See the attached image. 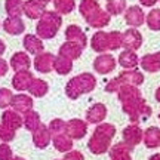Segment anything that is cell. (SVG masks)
Wrapping results in <instances>:
<instances>
[{"label":"cell","mask_w":160,"mask_h":160,"mask_svg":"<svg viewBox=\"0 0 160 160\" xmlns=\"http://www.w3.org/2000/svg\"><path fill=\"white\" fill-rule=\"evenodd\" d=\"M46 12V3L42 0H25L24 2V13L30 19H39Z\"/></svg>","instance_id":"52a82bcc"},{"label":"cell","mask_w":160,"mask_h":160,"mask_svg":"<svg viewBox=\"0 0 160 160\" xmlns=\"http://www.w3.org/2000/svg\"><path fill=\"white\" fill-rule=\"evenodd\" d=\"M159 0H139V3L142 6H154Z\"/></svg>","instance_id":"bcb514c9"},{"label":"cell","mask_w":160,"mask_h":160,"mask_svg":"<svg viewBox=\"0 0 160 160\" xmlns=\"http://www.w3.org/2000/svg\"><path fill=\"white\" fill-rule=\"evenodd\" d=\"M64 160H85V157H83V154L79 153V151H71V150H70V151H67Z\"/></svg>","instance_id":"7bdbcfd3"},{"label":"cell","mask_w":160,"mask_h":160,"mask_svg":"<svg viewBox=\"0 0 160 160\" xmlns=\"http://www.w3.org/2000/svg\"><path fill=\"white\" fill-rule=\"evenodd\" d=\"M141 67L142 70L148 71V73H156L160 70V52L157 53H150V55H145V57L141 58Z\"/></svg>","instance_id":"7402d4cb"},{"label":"cell","mask_w":160,"mask_h":160,"mask_svg":"<svg viewBox=\"0 0 160 160\" xmlns=\"http://www.w3.org/2000/svg\"><path fill=\"white\" fill-rule=\"evenodd\" d=\"M53 62H55V55L49 52H40L34 58V68L39 73H51L53 70Z\"/></svg>","instance_id":"8992f818"},{"label":"cell","mask_w":160,"mask_h":160,"mask_svg":"<svg viewBox=\"0 0 160 160\" xmlns=\"http://www.w3.org/2000/svg\"><path fill=\"white\" fill-rule=\"evenodd\" d=\"M82 52H83V48H82L79 43L67 40L65 43L61 45V48H59V53H58V55L65 57V58H68V59H71V61H74V59L80 58Z\"/></svg>","instance_id":"ac0fdd59"},{"label":"cell","mask_w":160,"mask_h":160,"mask_svg":"<svg viewBox=\"0 0 160 160\" xmlns=\"http://www.w3.org/2000/svg\"><path fill=\"white\" fill-rule=\"evenodd\" d=\"M15 138V129H12L9 126L6 125H0V139L3 141V142H9Z\"/></svg>","instance_id":"60d3db41"},{"label":"cell","mask_w":160,"mask_h":160,"mask_svg":"<svg viewBox=\"0 0 160 160\" xmlns=\"http://www.w3.org/2000/svg\"><path fill=\"white\" fill-rule=\"evenodd\" d=\"M40 125H42V122H40L39 113H36L34 110H30L27 113H24V126H25L27 131L34 132Z\"/></svg>","instance_id":"1f68e13d"},{"label":"cell","mask_w":160,"mask_h":160,"mask_svg":"<svg viewBox=\"0 0 160 160\" xmlns=\"http://www.w3.org/2000/svg\"><path fill=\"white\" fill-rule=\"evenodd\" d=\"M53 70L57 71L58 74H61V76L68 74V73H71V70H73V61L68 59V58H65V57L58 55V57H55Z\"/></svg>","instance_id":"4dcf8cb0"},{"label":"cell","mask_w":160,"mask_h":160,"mask_svg":"<svg viewBox=\"0 0 160 160\" xmlns=\"http://www.w3.org/2000/svg\"><path fill=\"white\" fill-rule=\"evenodd\" d=\"M33 79H34V76L31 74L30 70L15 71V76L12 79V88L15 91H28V86Z\"/></svg>","instance_id":"9c48e42d"},{"label":"cell","mask_w":160,"mask_h":160,"mask_svg":"<svg viewBox=\"0 0 160 160\" xmlns=\"http://www.w3.org/2000/svg\"><path fill=\"white\" fill-rule=\"evenodd\" d=\"M52 141L53 145L58 151L61 153H67L73 148V139L67 135V133H59V135H52Z\"/></svg>","instance_id":"83f0119b"},{"label":"cell","mask_w":160,"mask_h":160,"mask_svg":"<svg viewBox=\"0 0 160 160\" xmlns=\"http://www.w3.org/2000/svg\"><path fill=\"white\" fill-rule=\"evenodd\" d=\"M12 160H24V159H22V157H13Z\"/></svg>","instance_id":"f907efd6"},{"label":"cell","mask_w":160,"mask_h":160,"mask_svg":"<svg viewBox=\"0 0 160 160\" xmlns=\"http://www.w3.org/2000/svg\"><path fill=\"white\" fill-rule=\"evenodd\" d=\"M61 25H62L61 13H58L57 11H46L39 18V22L36 25V33L42 40L53 39Z\"/></svg>","instance_id":"3957f363"},{"label":"cell","mask_w":160,"mask_h":160,"mask_svg":"<svg viewBox=\"0 0 160 160\" xmlns=\"http://www.w3.org/2000/svg\"><path fill=\"white\" fill-rule=\"evenodd\" d=\"M3 30L8 34L12 36L22 34L24 30H25V24L21 19V17H8L3 21Z\"/></svg>","instance_id":"2e32d148"},{"label":"cell","mask_w":160,"mask_h":160,"mask_svg":"<svg viewBox=\"0 0 160 160\" xmlns=\"http://www.w3.org/2000/svg\"><path fill=\"white\" fill-rule=\"evenodd\" d=\"M108 40H110V51H117L119 48L123 46V33L111 31V33H108Z\"/></svg>","instance_id":"74e56055"},{"label":"cell","mask_w":160,"mask_h":160,"mask_svg":"<svg viewBox=\"0 0 160 160\" xmlns=\"http://www.w3.org/2000/svg\"><path fill=\"white\" fill-rule=\"evenodd\" d=\"M150 160H160V154H156V156H153Z\"/></svg>","instance_id":"681fc988"},{"label":"cell","mask_w":160,"mask_h":160,"mask_svg":"<svg viewBox=\"0 0 160 160\" xmlns=\"http://www.w3.org/2000/svg\"><path fill=\"white\" fill-rule=\"evenodd\" d=\"M156 99L160 102V86L157 88V91H156Z\"/></svg>","instance_id":"c3c4849f"},{"label":"cell","mask_w":160,"mask_h":160,"mask_svg":"<svg viewBox=\"0 0 160 160\" xmlns=\"http://www.w3.org/2000/svg\"><path fill=\"white\" fill-rule=\"evenodd\" d=\"M5 51H6V45H5V42L0 39V57L5 53Z\"/></svg>","instance_id":"7dc6e473"},{"label":"cell","mask_w":160,"mask_h":160,"mask_svg":"<svg viewBox=\"0 0 160 160\" xmlns=\"http://www.w3.org/2000/svg\"><path fill=\"white\" fill-rule=\"evenodd\" d=\"M117 93H119V99L122 101V105H123V111L129 114L132 122H137L141 116L150 117L151 108L145 104L142 95L137 86L122 85Z\"/></svg>","instance_id":"6da1fadb"},{"label":"cell","mask_w":160,"mask_h":160,"mask_svg":"<svg viewBox=\"0 0 160 160\" xmlns=\"http://www.w3.org/2000/svg\"><path fill=\"white\" fill-rule=\"evenodd\" d=\"M110 18H111V15H110L108 12L99 9V11H98L93 17L89 18L86 22L89 24L91 27H93V28H102V27H105V25H108Z\"/></svg>","instance_id":"f1b7e54d"},{"label":"cell","mask_w":160,"mask_h":160,"mask_svg":"<svg viewBox=\"0 0 160 160\" xmlns=\"http://www.w3.org/2000/svg\"><path fill=\"white\" fill-rule=\"evenodd\" d=\"M5 11L9 17H21L24 13V2L22 0H6Z\"/></svg>","instance_id":"d6a6232c"},{"label":"cell","mask_w":160,"mask_h":160,"mask_svg":"<svg viewBox=\"0 0 160 160\" xmlns=\"http://www.w3.org/2000/svg\"><path fill=\"white\" fill-rule=\"evenodd\" d=\"M51 139H52V133L49 131V126L43 125V123L33 132V142H34L37 148H46L49 145V142H51Z\"/></svg>","instance_id":"7c38bea8"},{"label":"cell","mask_w":160,"mask_h":160,"mask_svg":"<svg viewBox=\"0 0 160 160\" xmlns=\"http://www.w3.org/2000/svg\"><path fill=\"white\" fill-rule=\"evenodd\" d=\"M119 89H120V83L117 79L110 80L108 83H107V86H105V91L107 92H117Z\"/></svg>","instance_id":"ee69618b"},{"label":"cell","mask_w":160,"mask_h":160,"mask_svg":"<svg viewBox=\"0 0 160 160\" xmlns=\"http://www.w3.org/2000/svg\"><path fill=\"white\" fill-rule=\"evenodd\" d=\"M42 2H45L46 5H48V3H49V2H52V0H42Z\"/></svg>","instance_id":"816d5d0a"},{"label":"cell","mask_w":160,"mask_h":160,"mask_svg":"<svg viewBox=\"0 0 160 160\" xmlns=\"http://www.w3.org/2000/svg\"><path fill=\"white\" fill-rule=\"evenodd\" d=\"M8 71H9V64H8L3 58L0 57V77L6 76V73H8Z\"/></svg>","instance_id":"f6af8a7d"},{"label":"cell","mask_w":160,"mask_h":160,"mask_svg":"<svg viewBox=\"0 0 160 160\" xmlns=\"http://www.w3.org/2000/svg\"><path fill=\"white\" fill-rule=\"evenodd\" d=\"M139 62V59H138L137 53L135 51H131V49H126L123 51L122 53L119 55V64L123 67L125 70H132L135 68Z\"/></svg>","instance_id":"cb8c5ba5"},{"label":"cell","mask_w":160,"mask_h":160,"mask_svg":"<svg viewBox=\"0 0 160 160\" xmlns=\"http://www.w3.org/2000/svg\"><path fill=\"white\" fill-rule=\"evenodd\" d=\"M107 116V107L104 104L98 102V104H93L91 108L88 110L86 113V120L89 123H101Z\"/></svg>","instance_id":"ffe728a7"},{"label":"cell","mask_w":160,"mask_h":160,"mask_svg":"<svg viewBox=\"0 0 160 160\" xmlns=\"http://www.w3.org/2000/svg\"><path fill=\"white\" fill-rule=\"evenodd\" d=\"M160 144V129L159 128H148L145 131V145L150 148H156Z\"/></svg>","instance_id":"836d02e7"},{"label":"cell","mask_w":160,"mask_h":160,"mask_svg":"<svg viewBox=\"0 0 160 160\" xmlns=\"http://www.w3.org/2000/svg\"><path fill=\"white\" fill-rule=\"evenodd\" d=\"M11 105L15 111L24 114L30 110H33V98L30 95H25V93H18V95H13Z\"/></svg>","instance_id":"5bb4252c"},{"label":"cell","mask_w":160,"mask_h":160,"mask_svg":"<svg viewBox=\"0 0 160 160\" xmlns=\"http://www.w3.org/2000/svg\"><path fill=\"white\" fill-rule=\"evenodd\" d=\"M48 91H49V85L46 83L45 80L36 79V77L31 80V83H30V86H28L30 95H31V97H36V98L45 97L46 93H48Z\"/></svg>","instance_id":"4316f807"},{"label":"cell","mask_w":160,"mask_h":160,"mask_svg":"<svg viewBox=\"0 0 160 160\" xmlns=\"http://www.w3.org/2000/svg\"><path fill=\"white\" fill-rule=\"evenodd\" d=\"M95 86H97L95 76L91 73H82L68 80V83L65 86V95L70 99H77L80 95L92 92L95 89Z\"/></svg>","instance_id":"7a4b0ae2"},{"label":"cell","mask_w":160,"mask_h":160,"mask_svg":"<svg viewBox=\"0 0 160 160\" xmlns=\"http://www.w3.org/2000/svg\"><path fill=\"white\" fill-rule=\"evenodd\" d=\"M88 132V123L80 119H71L67 122V131L65 133L68 135L71 139H80L83 138Z\"/></svg>","instance_id":"ba28073f"},{"label":"cell","mask_w":160,"mask_h":160,"mask_svg":"<svg viewBox=\"0 0 160 160\" xmlns=\"http://www.w3.org/2000/svg\"><path fill=\"white\" fill-rule=\"evenodd\" d=\"M12 91L6 89V88H0V108H6L9 107L12 102Z\"/></svg>","instance_id":"ab89813d"},{"label":"cell","mask_w":160,"mask_h":160,"mask_svg":"<svg viewBox=\"0 0 160 160\" xmlns=\"http://www.w3.org/2000/svg\"><path fill=\"white\" fill-rule=\"evenodd\" d=\"M131 148L128 144H116L110 151L111 160H131Z\"/></svg>","instance_id":"f546056e"},{"label":"cell","mask_w":160,"mask_h":160,"mask_svg":"<svg viewBox=\"0 0 160 160\" xmlns=\"http://www.w3.org/2000/svg\"><path fill=\"white\" fill-rule=\"evenodd\" d=\"M22 45L24 49L28 53H31V55H37V53L45 51V45H43L42 39L36 34H25V37L22 40Z\"/></svg>","instance_id":"e0dca14e"},{"label":"cell","mask_w":160,"mask_h":160,"mask_svg":"<svg viewBox=\"0 0 160 160\" xmlns=\"http://www.w3.org/2000/svg\"><path fill=\"white\" fill-rule=\"evenodd\" d=\"M125 19L128 25H131V27H139L145 21V15H144L142 9L139 6H131V8H128L125 11Z\"/></svg>","instance_id":"4fadbf2b"},{"label":"cell","mask_w":160,"mask_h":160,"mask_svg":"<svg viewBox=\"0 0 160 160\" xmlns=\"http://www.w3.org/2000/svg\"><path fill=\"white\" fill-rule=\"evenodd\" d=\"M114 133H116V128L113 125L105 123V125L97 126L93 135H92V138L88 142L89 150L93 154H102V153H105L108 150L110 141H111V138L114 137Z\"/></svg>","instance_id":"277c9868"},{"label":"cell","mask_w":160,"mask_h":160,"mask_svg":"<svg viewBox=\"0 0 160 160\" xmlns=\"http://www.w3.org/2000/svg\"><path fill=\"white\" fill-rule=\"evenodd\" d=\"M13 154H12V150L8 144H0V160H12Z\"/></svg>","instance_id":"b9f144b4"},{"label":"cell","mask_w":160,"mask_h":160,"mask_svg":"<svg viewBox=\"0 0 160 160\" xmlns=\"http://www.w3.org/2000/svg\"><path fill=\"white\" fill-rule=\"evenodd\" d=\"M142 45V36L141 33L135 28H129L123 33V48L125 49H131V51H137Z\"/></svg>","instance_id":"30bf717a"},{"label":"cell","mask_w":160,"mask_h":160,"mask_svg":"<svg viewBox=\"0 0 160 160\" xmlns=\"http://www.w3.org/2000/svg\"><path fill=\"white\" fill-rule=\"evenodd\" d=\"M123 138H125V142L128 144L129 147H133V145H137V144L141 141V138H142V131L135 125L128 126L125 131H123Z\"/></svg>","instance_id":"484cf974"},{"label":"cell","mask_w":160,"mask_h":160,"mask_svg":"<svg viewBox=\"0 0 160 160\" xmlns=\"http://www.w3.org/2000/svg\"><path fill=\"white\" fill-rule=\"evenodd\" d=\"M116 79L119 80L120 86L122 85H133V86H139L144 83V74L139 73L137 70H125L122 71Z\"/></svg>","instance_id":"8fae6325"},{"label":"cell","mask_w":160,"mask_h":160,"mask_svg":"<svg viewBox=\"0 0 160 160\" xmlns=\"http://www.w3.org/2000/svg\"><path fill=\"white\" fill-rule=\"evenodd\" d=\"M105 11L110 15H120L126 11V0H107Z\"/></svg>","instance_id":"d590c367"},{"label":"cell","mask_w":160,"mask_h":160,"mask_svg":"<svg viewBox=\"0 0 160 160\" xmlns=\"http://www.w3.org/2000/svg\"><path fill=\"white\" fill-rule=\"evenodd\" d=\"M145 22L148 25V28L153 30V31L160 30V9H153L150 12L145 18Z\"/></svg>","instance_id":"8d00e7d4"},{"label":"cell","mask_w":160,"mask_h":160,"mask_svg":"<svg viewBox=\"0 0 160 160\" xmlns=\"http://www.w3.org/2000/svg\"><path fill=\"white\" fill-rule=\"evenodd\" d=\"M159 119H160V114H159Z\"/></svg>","instance_id":"f5cc1de1"},{"label":"cell","mask_w":160,"mask_h":160,"mask_svg":"<svg viewBox=\"0 0 160 160\" xmlns=\"http://www.w3.org/2000/svg\"><path fill=\"white\" fill-rule=\"evenodd\" d=\"M91 48L98 53H104V52L110 51V40L108 33L105 31H97L91 39Z\"/></svg>","instance_id":"9a60e30c"},{"label":"cell","mask_w":160,"mask_h":160,"mask_svg":"<svg viewBox=\"0 0 160 160\" xmlns=\"http://www.w3.org/2000/svg\"><path fill=\"white\" fill-rule=\"evenodd\" d=\"M65 39L70 42H76L79 43L83 49L88 46V37H86L85 31L80 28L79 25H68L65 30Z\"/></svg>","instance_id":"d6986e66"},{"label":"cell","mask_w":160,"mask_h":160,"mask_svg":"<svg viewBox=\"0 0 160 160\" xmlns=\"http://www.w3.org/2000/svg\"><path fill=\"white\" fill-rule=\"evenodd\" d=\"M31 65L30 57L25 52H17L13 53L11 58V67L15 71H21V70H28Z\"/></svg>","instance_id":"603a6c76"},{"label":"cell","mask_w":160,"mask_h":160,"mask_svg":"<svg viewBox=\"0 0 160 160\" xmlns=\"http://www.w3.org/2000/svg\"><path fill=\"white\" fill-rule=\"evenodd\" d=\"M99 9H101V6H99L97 0H82L79 5V11L82 13V17L85 18V21H88L91 17H93Z\"/></svg>","instance_id":"d4e9b609"},{"label":"cell","mask_w":160,"mask_h":160,"mask_svg":"<svg viewBox=\"0 0 160 160\" xmlns=\"http://www.w3.org/2000/svg\"><path fill=\"white\" fill-rule=\"evenodd\" d=\"M93 68L99 74H108V73H111L116 68L114 57L110 55V53H105V52L101 53V55H98L95 58V61H93Z\"/></svg>","instance_id":"5b68a950"},{"label":"cell","mask_w":160,"mask_h":160,"mask_svg":"<svg viewBox=\"0 0 160 160\" xmlns=\"http://www.w3.org/2000/svg\"><path fill=\"white\" fill-rule=\"evenodd\" d=\"M53 6H55V11L58 13L67 15V13L74 11L76 0H53Z\"/></svg>","instance_id":"e575fe53"},{"label":"cell","mask_w":160,"mask_h":160,"mask_svg":"<svg viewBox=\"0 0 160 160\" xmlns=\"http://www.w3.org/2000/svg\"><path fill=\"white\" fill-rule=\"evenodd\" d=\"M49 131L52 135H59V133H65L67 131V123L61 119H53L49 123Z\"/></svg>","instance_id":"f35d334b"},{"label":"cell","mask_w":160,"mask_h":160,"mask_svg":"<svg viewBox=\"0 0 160 160\" xmlns=\"http://www.w3.org/2000/svg\"><path fill=\"white\" fill-rule=\"evenodd\" d=\"M2 123L17 131L24 125V117H21V114L15 110H6L2 114Z\"/></svg>","instance_id":"44dd1931"}]
</instances>
